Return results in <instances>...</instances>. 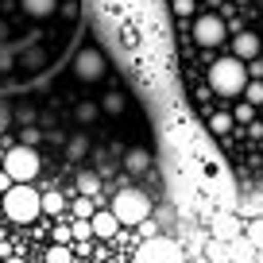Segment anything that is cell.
I'll return each instance as SVG.
<instances>
[{
	"label": "cell",
	"mask_w": 263,
	"mask_h": 263,
	"mask_svg": "<svg viewBox=\"0 0 263 263\" xmlns=\"http://www.w3.org/2000/svg\"><path fill=\"white\" fill-rule=\"evenodd\" d=\"M93 116H97V105H93V101H82V105H78V120H82V124H89Z\"/></svg>",
	"instance_id": "24"
},
{
	"label": "cell",
	"mask_w": 263,
	"mask_h": 263,
	"mask_svg": "<svg viewBox=\"0 0 263 263\" xmlns=\"http://www.w3.org/2000/svg\"><path fill=\"white\" fill-rule=\"evenodd\" d=\"M112 213L120 224H140L151 217V197L143 194V190H120V194L112 197Z\"/></svg>",
	"instance_id": "3"
},
{
	"label": "cell",
	"mask_w": 263,
	"mask_h": 263,
	"mask_svg": "<svg viewBox=\"0 0 263 263\" xmlns=\"http://www.w3.org/2000/svg\"><path fill=\"white\" fill-rule=\"evenodd\" d=\"M101 108H105L108 116H120L124 112V97H120V93H108V97L101 101Z\"/></svg>",
	"instance_id": "21"
},
{
	"label": "cell",
	"mask_w": 263,
	"mask_h": 263,
	"mask_svg": "<svg viewBox=\"0 0 263 263\" xmlns=\"http://www.w3.org/2000/svg\"><path fill=\"white\" fill-rule=\"evenodd\" d=\"M8 124H12V108H8V101L0 97V132L8 128Z\"/></svg>",
	"instance_id": "27"
},
{
	"label": "cell",
	"mask_w": 263,
	"mask_h": 263,
	"mask_svg": "<svg viewBox=\"0 0 263 263\" xmlns=\"http://www.w3.org/2000/svg\"><path fill=\"white\" fill-rule=\"evenodd\" d=\"M171 8L178 12V16H190V12H194V0H174Z\"/></svg>",
	"instance_id": "29"
},
{
	"label": "cell",
	"mask_w": 263,
	"mask_h": 263,
	"mask_svg": "<svg viewBox=\"0 0 263 263\" xmlns=\"http://www.w3.org/2000/svg\"><path fill=\"white\" fill-rule=\"evenodd\" d=\"M39 205H43V213L58 217V213L66 209V201H62V194H58V190H50V194H43V197H39Z\"/></svg>",
	"instance_id": "14"
},
{
	"label": "cell",
	"mask_w": 263,
	"mask_h": 263,
	"mask_svg": "<svg viewBox=\"0 0 263 263\" xmlns=\"http://www.w3.org/2000/svg\"><path fill=\"white\" fill-rule=\"evenodd\" d=\"M39 197H43V194H35L31 182H12V186L4 190V213H8V221H16V224H31L35 217L43 213Z\"/></svg>",
	"instance_id": "1"
},
{
	"label": "cell",
	"mask_w": 263,
	"mask_h": 263,
	"mask_svg": "<svg viewBox=\"0 0 263 263\" xmlns=\"http://www.w3.org/2000/svg\"><path fill=\"white\" fill-rule=\"evenodd\" d=\"M124 166H128L132 174H143V171L151 166V151H147V147H132L128 155H124Z\"/></svg>",
	"instance_id": "11"
},
{
	"label": "cell",
	"mask_w": 263,
	"mask_h": 263,
	"mask_svg": "<svg viewBox=\"0 0 263 263\" xmlns=\"http://www.w3.org/2000/svg\"><path fill=\"white\" fill-rule=\"evenodd\" d=\"M236 236H240L236 213H217V221H213V240H221V244H232Z\"/></svg>",
	"instance_id": "9"
},
{
	"label": "cell",
	"mask_w": 263,
	"mask_h": 263,
	"mask_svg": "<svg viewBox=\"0 0 263 263\" xmlns=\"http://www.w3.org/2000/svg\"><path fill=\"white\" fill-rule=\"evenodd\" d=\"M74 74H78V82H97V78H105V54H101L97 47L78 50V58H74Z\"/></svg>",
	"instance_id": "6"
},
{
	"label": "cell",
	"mask_w": 263,
	"mask_h": 263,
	"mask_svg": "<svg viewBox=\"0 0 263 263\" xmlns=\"http://www.w3.org/2000/svg\"><path fill=\"white\" fill-rule=\"evenodd\" d=\"M39 151L27 147V143H16V147L4 155V174H8L12 182H31L35 174H39Z\"/></svg>",
	"instance_id": "4"
},
{
	"label": "cell",
	"mask_w": 263,
	"mask_h": 263,
	"mask_svg": "<svg viewBox=\"0 0 263 263\" xmlns=\"http://www.w3.org/2000/svg\"><path fill=\"white\" fill-rule=\"evenodd\" d=\"M205 255H209V263H232L229 259V248H224L221 240H213V244L205 248Z\"/></svg>",
	"instance_id": "17"
},
{
	"label": "cell",
	"mask_w": 263,
	"mask_h": 263,
	"mask_svg": "<svg viewBox=\"0 0 263 263\" xmlns=\"http://www.w3.org/2000/svg\"><path fill=\"white\" fill-rule=\"evenodd\" d=\"M78 194L97 197V194H101V178H97L93 171H82V174H78Z\"/></svg>",
	"instance_id": "12"
},
{
	"label": "cell",
	"mask_w": 263,
	"mask_h": 263,
	"mask_svg": "<svg viewBox=\"0 0 263 263\" xmlns=\"http://www.w3.org/2000/svg\"><path fill=\"white\" fill-rule=\"evenodd\" d=\"M232 50H236L240 62H252V58L259 54V35L255 31H240L236 39H232Z\"/></svg>",
	"instance_id": "10"
},
{
	"label": "cell",
	"mask_w": 263,
	"mask_h": 263,
	"mask_svg": "<svg viewBox=\"0 0 263 263\" xmlns=\"http://www.w3.org/2000/svg\"><path fill=\"white\" fill-rule=\"evenodd\" d=\"M244 89H248V105H263V82H259V78H255V82H248Z\"/></svg>",
	"instance_id": "23"
},
{
	"label": "cell",
	"mask_w": 263,
	"mask_h": 263,
	"mask_svg": "<svg viewBox=\"0 0 263 263\" xmlns=\"http://www.w3.org/2000/svg\"><path fill=\"white\" fill-rule=\"evenodd\" d=\"M132 263H186V255H182V248L174 244V240L147 236L140 244V252H136V259H132Z\"/></svg>",
	"instance_id": "5"
},
{
	"label": "cell",
	"mask_w": 263,
	"mask_h": 263,
	"mask_svg": "<svg viewBox=\"0 0 263 263\" xmlns=\"http://www.w3.org/2000/svg\"><path fill=\"white\" fill-rule=\"evenodd\" d=\"M252 108H255V105H248V101H244V105H236L232 120H240V124H252Z\"/></svg>",
	"instance_id": "25"
},
{
	"label": "cell",
	"mask_w": 263,
	"mask_h": 263,
	"mask_svg": "<svg viewBox=\"0 0 263 263\" xmlns=\"http://www.w3.org/2000/svg\"><path fill=\"white\" fill-rule=\"evenodd\" d=\"M4 263H27V259H24V255H8Z\"/></svg>",
	"instance_id": "30"
},
{
	"label": "cell",
	"mask_w": 263,
	"mask_h": 263,
	"mask_svg": "<svg viewBox=\"0 0 263 263\" xmlns=\"http://www.w3.org/2000/svg\"><path fill=\"white\" fill-rule=\"evenodd\" d=\"M248 240H252V248H259V252H263V217L248 221Z\"/></svg>",
	"instance_id": "19"
},
{
	"label": "cell",
	"mask_w": 263,
	"mask_h": 263,
	"mask_svg": "<svg viewBox=\"0 0 263 263\" xmlns=\"http://www.w3.org/2000/svg\"><path fill=\"white\" fill-rule=\"evenodd\" d=\"M66 240H74V232H70V224H58L54 229V244H66Z\"/></svg>",
	"instance_id": "28"
},
{
	"label": "cell",
	"mask_w": 263,
	"mask_h": 263,
	"mask_svg": "<svg viewBox=\"0 0 263 263\" xmlns=\"http://www.w3.org/2000/svg\"><path fill=\"white\" fill-rule=\"evenodd\" d=\"M89 221H93V236H97V240H112L116 229H120V221H116L112 209H97Z\"/></svg>",
	"instance_id": "8"
},
{
	"label": "cell",
	"mask_w": 263,
	"mask_h": 263,
	"mask_svg": "<svg viewBox=\"0 0 263 263\" xmlns=\"http://www.w3.org/2000/svg\"><path fill=\"white\" fill-rule=\"evenodd\" d=\"M93 201H97V197H78V201H74V217H85V221H89V217L93 213H97V209H93Z\"/></svg>",
	"instance_id": "20"
},
{
	"label": "cell",
	"mask_w": 263,
	"mask_h": 263,
	"mask_svg": "<svg viewBox=\"0 0 263 263\" xmlns=\"http://www.w3.org/2000/svg\"><path fill=\"white\" fill-rule=\"evenodd\" d=\"M54 8H58V0H24V12H27V16H35V20L50 16Z\"/></svg>",
	"instance_id": "13"
},
{
	"label": "cell",
	"mask_w": 263,
	"mask_h": 263,
	"mask_svg": "<svg viewBox=\"0 0 263 263\" xmlns=\"http://www.w3.org/2000/svg\"><path fill=\"white\" fill-rule=\"evenodd\" d=\"M66 155H70V163H82V159L89 155V140H85V136H74L70 147H66Z\"/></svg>",
	"instance_id": "15"
},
{
	"label": "cell",
	"mask_w": 263,
	"mask_h": 263,
	"mask_svg": "<svg viewBox=\"0 0 263 263\" xmlns=\"http://www.w3.org/2000/svg\"><path fill=\"white\" fill-rule=\"evenodd\" d=\"M232 124H236V120H232V112H217L213 120H209V128H213L217 136H224V132H232Z\"/></svg>",
	"instance_id": "18"
},
{
	"label": "cell",
	"mask_w": 263,
	"mask_h": 263,
	"mask_svg": "<svg viewBox=\"0 0 263 263\" xmlns=\"http://www.w3.org/2000/svg\"><path fill=\"white\" fill-rule=\"evenodd\" d=\"M20 143H27V147H35V143H39V132H35L31 124H27V128L20 132Z\"/></svg>",
	"instance_id": "26"
},
{
	"label": "cell",
	"mask_w": 263,
	"mask_h": 263,
	"mask_svg": "<svg viewBox=\"0 0 263 263\" xmlns=\"http://www.w3.org/2000/svg\"><path fill=\"white\" fill-rule=\"evenodd\" d=\"M194 39H197V47H217V43H224V20L221 16H197Z\"/></svg>",
	"instance_id": "7"
},
{
	"label": "cell",
	"mask_w": 263,
	"mask_h": 263,
	"mask_svg": "<svg viewBox=\"0 0 263 263\" xmlns=\"http://www.w3.org/2000/svg\"><path fill=\"white\" fill-rule=\"evenodd\" d=\"M70 259H74V255H70V248H66V244H54L47 252V263H70Z\"/></svg>",
	"instance_id": "22"
},
{
	"label": "cell",
	"mask_w": 263,
	"mask_h": 263,
	"mask_svg": "<svg viewBox=\"0 0 263 263\" xmlns=\"http://www.w3.org/2000/svg\"><path fill=\"white\" fill-rule=\"evenodd\" d=\"M209 85H213L217 93H224V97H236V93L248 85V66L240 62L236 54L232 58H217V62L209 66Z\"/></svg>",
	"instance_id": "2"
},
{
	"label": "cell",
	"mask_w": 263,
	"mask_h": 263,
	"mask_svg": "<svg viewBox=\"0 0 263 263\" xmlns=\"http://www.w3.org/2000/svg\"><path fill=\"white\" fill-rule=\"evenodd\" d=\"M70 232H74V240H78V244H85V240H93V221L78 217V221L70 224Z\"/></svg>",
	"instance_id": "16"
}]
</instances>
